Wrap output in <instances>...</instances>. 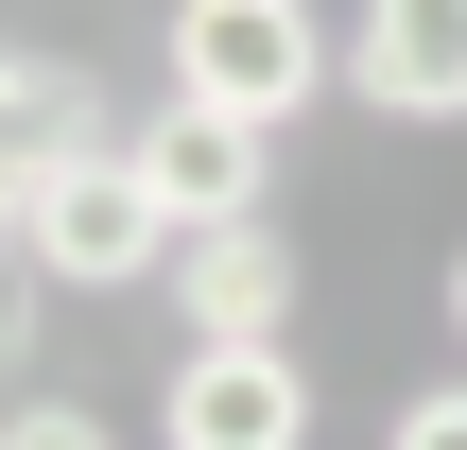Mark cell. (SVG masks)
<instances>
[{
	"label": "cell",
	"mask_w": 467,
	"mask_h": 450,
	"mask_svg": "<svg viewBox=\"0 0 467 450\" xmlns=\"http://www.w3.org/2000/svg\"><path fill=\"white\" fill-rule=\"evenodd\" d=\"M17 243L52 260V295H139V277H173V208H156V173H139V139H69L52 173H35V208H17Z\"/></svg>",
	"instance_id": "obj_1"
},
{
	"label": "cell",
	"mask_w": 467,
	"mask_h": 450,
	"mask_svg": "<svg viewBox=\"0 0 467 450\" xmlns=\"http://www.w3.org/2000/svg\"><path fill=\"white\" fill-rule=\"evenodd\" d=\"M173 87L277 139L347 87V35H312V0H173Z\"/></svg>",
	"instance_id": "obj_2"
},
{
	"label": "cell",
	"mask_w": 467,
	"mask_h": 450,
	"mask_svg": "<svg viewBox=\"0 0 467 450\" xmlns=\"http://www.w3.org/2000/svg\"><path fill=\"white\" fill-rule=\"evenodd\" d=\"M312 416H329L312 347H191L156 382V434L173 450H312Z\"/></svg>",
	"instance_id": "obj_3"
},
{
	"label": "cell",
	"mask_w": 467,
	"mask_h": 450,
	"mask_svg": "<svg viewBox=\"0 0 467 450\" xmlns=\"http://www.w3.org/2000/svg\"><path fill=\"white\" fill-rule=\"evenodd\" d=\"M173 330L191 347H295V243L277 225H191L173 243Z\"/></svg>",
	"instance_id": "obj_4"
},
{
	"label": "cell",
	"mask_w": 467,
	"mask_h": 450,
	"mask_svg": "<svg viewBox=\"0 0 467 450\" xmlns=\"http://www.w3.org/2000/svg\"><path fill=\"white\" fill-rule=\"evenodd\" d=\"M347 87L381 121H467V0H364L347 17Z\"/></svg>",
	"instance_id": "obj_5"
},
{
	"label": "cell",
	"mask_w": 467,
	"mask_h": 450,
	"mask_svg": "<svg viewBox=\"0 0 467 450\" xmlns=\"http://www.w3.org/2000/svg\"><path fill=\"white\" fill-rule=\"evenodd\" d=\"M260 156H277V139H260V121H225V104H191V87L139 121V173H156V208H173V225H260Z\"/></svg>",
	"instance_id": "obj_6"
},
{
	"label": "cell",
	"mask_w": 467,
	"mask_h": 450,
	"mask_svg": "<svg viewBox=\"0 0 467 450\" xmlns=\"http://www.w3.org/2000/svg\"><path fill=\"white\" fill-rule=\"evenodd\" d=\"M69 139H104V121H87V87H69L52 52H0V225L35 208V173H52Z\"/></svg>",
	"instance_id": "obj_7"
},
{
	"label": "cell",
	"mask_w": 467,
	"mask_h": 450,
	"mask_svg": "<svg viewBox=\"0 0 467 450\" xmlns=\"http://www.w3.org/2000/svg\"><path fill=\"white\" fill-rule=\"evenodd\" d=\"M35 312H52V260L0 225V364H35Z\"/></svg>",
	"instance_id": "obj_8"
},
{
	"label": "cell",
	"mask_w": 467,
	"mask_h": 450,
	"mask_svg": "<svg viewBox=\"0 0 467 450\" xmlns=\"http://www.w3.org/2000/svg\"><path fill=\"white\" fill-rule=\"evenodd\" d=\"M0 450H121V434H104L87 399H17V416H0Z\"/></svg>",
	"instance_id": "obj_9"
},
{
	"label": "cell",
	"mask_w": 467,
	"mask_h": 450,
	"mask_svg": "<svg viewBox=\"0 0 467 450\" xmlns=\"http://www.w3.org/2000/svg\"><path fill=\"white\" fill-rule=\"evenodd\" d=\"M381 450H467V382H416V399L381 416Z\"/></svg>",
	"instance_id": "obj_10"
},
{
	"label": "cell",
	"mask_w": 467,
	"mask_h": 450,
	"mask_svg": "<svg viewBox=\"0 0 467 450\" xmlns=\"http://www.w3.org/2000/svg\"><path fill=\"white\" fill-rule=\"evenodd\" d=\"M451 347H467V243H451Z\"/></svg>",
	"instance_id": "obj_11"
}]
</instances>
